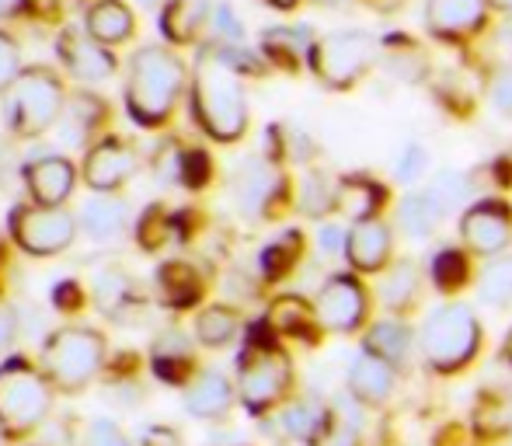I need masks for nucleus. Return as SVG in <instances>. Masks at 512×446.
<instances>
[{"label": "nucleus", "mask_w": 512, "mask_h": 446, "mask_svg": "<svg viewBox=\"0 0 512 446\" xmlns=\"http://www.w3.org/2000/svg\"><path fill=\"white\" fill-rule=\"evenodd\" d=\"M192 105L213 140L234 143L248 129V98L227 49H206L192 70Z\"/></svg>", "instance_id": "obj_1"}, {"label": "nucleus", "mask_w": 512, "mask_h": 446, "mask_svg": "<svg viewBox=\"0 0 512 446\" xmlns=\"http://www.w3.org/2000/svg\"><path fill=\"white\" fill-rule=\"evenodd\" d=\"M185 88V67L175 53L161 46H143L129 60L126 105L140 126H157L175 112V102Z\"/></svg>", "instance_id": "obj_2"}, {"label": "nucleus", "mask_w": 512, "mask_h": 446, "mask_svg": "<svg viewBox=\"0 0 512 446\" xmlns=\"http://www.w3.org/2000/svg\"><path fill=\"white\" fill-rule=\"evenodd\" d=\"M481 345V325L471 307L443 304L422 325V356L432 370L453 373L464 370Z\"/></svg>", "instance_id": "obj_3"}, {"label": "nucleus", "mask_w": 512, "mask_h": 446, "mask_svg": "<svg viewBox=\"0 0 512 446\" xmlns=\"http://www.w3.org/2000/svg\"><path fill=\"white\" fill-rule=\"evenodd\" d=\"M105 363V342L91 328H63V332L49 335L42 345V366L46 377L63 391H77L88 387L98 377Z\"/></svg>", "instance_id": "obj_4"}, {"label": "nucleus", "mask_w": 512, "mask_h": 446, "mask_svg": "<svg viewBox=\"0 0 512 446\" xmlns=\"http://www.w3.org/2000/svg\"><path fill=\"white\" fill-rule=\"evenodd\" d=\"M7 115L18 136L35 140L42 136L56 119L63 115V84L56 81L53 70L46 67H28L11 88V102H7Z\"/></svg>", "instance_id": "obj_5"}, {"label": "nucleus", "mask_w": 512, "mask_h": 446, "mask_svg": "<svg viewBox=\"0 0 512 446\" xmlns=\"http://www.w3.org/2000/svg\"><path fill=\"white\" fill-rule=\"evenodd\" d=\"M49 412V384L32 363L7 359L0 366V426L7 433H28Z\"/></svg>", "instance_id": "obj_6"}, {"label": "nucleus", "mask_w": 512, "mask_h": 446, "mask_svg": "<svg viewBox=\"0 0 512 446\" xmlns=\"http://www.w3.org/2000/svg\"><path fill=\"white\" fill-rule=\"evenodd\" d=\"M373 56H377V42H373L370 32H359V28H349V32H331L324 35L321 42H314L310 49V67L321 77L328 88H349L359 77L370 70Z\"/></svg>", "instance_id": "obj_7"}, {"label": "nucleus", "mask_w": 512, "mask_h": 446, "mask_svg": "<svg viewBox=\"0 0 512 446\" xmlns=\"http://www.w3.org/2000/svg\"><path fill=\"white\" fill-rule=\"evenodd\" d=\"M11 234L21 251L35 258L60 255L77 234V220L63 206H18L11 213Z\"/></svg>", "instance_id": "obj_8"}, {"label": "nucleus", "mask_w": 512, "mask_h": 446, "mask_svg": "<svg viewBox=\"0 0 512 446\" xmlns=\"http://www.w3.org/2000/svg\"><path fill=\"white\" fill-rule=\"evenodd\" d=\"M290 377V359L283 352L269 349V345H255V349L241 356L237 391H241V401L251 412H265L290 391Z\"/></svg>", "instance_id": "obj_9"}, {"label": "nucleus", "mask_w": 512, "mask_h": 446, "mask_svg": "<svg viewBox=\"0 0 512 446\" xmlns=\"http://www.w3.org/2000/svg\"><path fill=\"white\" fill-rule=\"evenodd\" d=\"M314 318L328 332H356L366 318V290L356 276H331L314 300Z\"/></svg>", "instance_id": "obj_10"}, {"label": "nucleus", "mask_w": 512, "mask_h": 446, "mask_svg": "<svg viewBox=\"0 0 512 446\" xmlns=\"http://www.w3.org/2000/svg\"><path fill=\"white\" fill-rule=\"evenodd\" d=\"M464 244L478 255H502L512 241V213L502 203H478L460 223Z\"/></svg>", "instance_id": "obj_11"}, {"label": "nucleus", "mask_w": 512, "mask_h": 446, "mask_svg": "<svg viewBox=\"0 0 512 446\" xmlns=\"http://www.w3.org/2000/svg\"><path fill=\"white\" fill-rule=\"evenodd\" d=\"M60 56L67 63V70L84 84H98V81H108L115 74V56L105 49V42L91 39L88 32H67L60 35Z\"/></svg>", "instance_id": "obj_12"}, {"label": "nucleus", "mask_w": 512, "mask_h": 446, "mask_svg": "<svg viewBox=\"0 0 512 446\" xmlns=\"http://www.w3.org/2000/svg\"><path fill=\"white\" fill-rule=\"evenodd\" d=\"M230 192H234V203L244 217H258V213H265V206H269L279 192L276 168H272L269 161H262V157H248V161L237 164Z\"/></svg>", "instance_id": "obj_13"}, {"label": "nucleus", "mask_w": 512, "mask_h": 446, "mask_svg": "<svg viewBox=\"0 0 512 446\" xmlns=\"http://www.w3.org/2000/svg\"><path fill=\"white\" fill-rule=\"evenodd\" d=\"M133 168H136L133 150H129L122 140H115V136H105L102 143L91 147L88 161H84V178H88L91 189L112 192L133 175Z\"/></svg>", "instance_id": "obj_14"}, {"label": "nucleus", "mask_w": 512, "mask_h": 446, "mask_svg": "<svg viewBox=\"0 0 512 446\" xmlns=\"http://www.w3.org/2000/svg\"><path fill=\"white\" fill-rule=\"evenodd\" d=\"M74 164L67 157H39L25 168V185L39 206H63L74 192Z\"/></svg>", "instance_id": "obj_15"}, {"label": "nucleus", "mask_w": 512, "mask_h": 446, "mask_svg": "<svg viewBox=\"0 0 512 446\" xmlns=\"http://www.w3.org/2000/svg\"><path fill=\"white\" fill-rule=\"evenodd\" d=\"M488 11V0H429L425 7V25L429 32L457 39V35H471L481 28Z\"/></svg>", "instance_id": "obj_16"}, {"label": "nucleus", "mask_w": 512, "mask_h": 446, "mask_svg": "<svg viewBox=\"0 0 512 446\" xmlns=\"http://www.w3.org/2000/svg\"><path fill=\"white\" fill-rule=\"evenodd\" d=\"M349 391L363 405H384L394 391V366L373 352H363L349 366Z\"/></svg>", "instance_id": "obj_17"}, {"label": "nucleus", "mask_w": 512, "mask_h": 446, "mask_svg": "<svg viewBox=\"0 0 512 446\" xmlns=\"http://www.w3.org/2000/svg\"><path fill=\"white\" fill-rule=\"evenodd\" d=\"M345 255L356 269L373 272L391 258V230L387 223L373 220H359L356 227L349 230V244H345Z\"/></svg>", "instance_id": "obj_18"}, {"label": "nucleus", "mask_w": 512, "mask_h": 446, "mask_svg": "<svg viewBox=\"0 0 512 446\" xmlns=\"http://www.w3.org/2000/svg\"><path fill=\"white\" fill-rule=\"evenodd\" d=\"M230 405H234V387L220 370L199 373L185 391V408L196 419H220V415L230 412Z\"/></svg>", "instance_id": "obj_19"}, {"label": "nucleus", "mask_w": 512, "mask_h": 446, "mask_svg": "<svg viewBox=\"0 0 512 446\" xmlns=\"http://www.w3.org/2000/svg\"><path fill=\"white\" fill-rule=\"evenodd\" d=\"M88 35L105 46L126 42L133 35V11L122 0H98L88 11Z\"/></svg>", "instance_id": "obj_20"}, {"label": "nucleus", "mask_w": 512, "mask_h": 446, "mask_svg": "<svg viewBox=\"0 0 512 446\" xmlns=\"http://www.w3.org/2000/svg\"><path fill=\"white\" fill-rule=\"evenodd\" d=\"M443 206H439V199L432 196L429 189L425 192H411V196L401 199V206H398V223H401V230H405L408 237H432L436 234V227H439V220H443Z\"/></svg>", "instance_id": "obj_21"}, {"label": "nucleus", "mask_w": 512, "mask_h": 446, "mask_svg": "<svg viewBox=\"0 0 512 446\" xmlns=\"http://www.w3.org/2000/svg\"><path fill=\"white\" fill-rule=\"evenodd\" d=\"M157 290H161V300L168 307H189L199 300L203 293V283H199L196 269L185 262H164L157 269Z\"/></svg>", "instance_id": "obj_22"}, {"label": "nucleus", "mask_w": 512, "mask_h": 446, "mask_svg": "<svg viewBox=\"0 0 512 446\" xmlns=\"http://www.w3.org/2000/svg\"><path fill=\"white\" fill-rule=\"evenodd\" d=\"M154 370L168 384H182L192 370V345L182 332H168L154 345Z\"/></svg>", "instance_id": "obj_23"}, {"label": "nucleus", "mask_w": 512, "mask_h": 446, "mask_svg": "<svg viewBox=\"0 0 512 446\" xmlns=\"http://www.w3.org/2000/svg\"><path fill=\"white\" fill-rule=\"evenodd\" d=\"M366 352L380 356L384 363L401 366L411 356V328L405 321H377L366 335Z\"/></svg>", "instance_id": "obj_24"}, {"label": "nucleus", "mask_w": 512, "mask_h": 446, "mask_svg": "<svg viewBox=\"0 0 512 446\" xmlns=\"http://www.w3.org/2000/svg\"><path fill=\"white\" fill-rule=\"evenodd\" d=\"M422 290V272L415 262H398L384 279H380V300L387 311H408Z\"/></svg>", "instance_id": "obj_25"}, {"label": "nucleus", "mask_w": 512, "mask_h": 446, "mask_svg": "<svg viewBox=\"0 0 512 446\" xmlns=\"http://www.w3.org/2000/svg\"><path fill=\"white\" fill-rule=\"evenodd\" d=\"M209 4L206 0H168L161 14V28L171 42H189L203 28Z\"/></svg>", "instance_id": "obj_26"}, {"label": "nucleus", "mask_w": 512, "mask_h": 446, "mask_svg": "<svg viewBox=\"0 0 512 446\" xmlns=\"http://www.w3.org/2000/svg\"><path fill=\"white\" fill-rule=\"evenodd\" d=\"M81 223L91 237H98V241H112V237H119L122 230H126V206L112 196H98L84 206Z\"/></svg>", "instance_id": "obj_27"}, {"label": "nucleus", "mask_w": 512, "mask_h": 446, "mask_svg": "<svg viewBox=\"0 0 512 446\" xmlns=\"http://www.w3.org/2000/svg\"><path fill=\"white\" fill-rule=\"evenodd\" d=\"M478 297L488 307L512 304V255H495L478 276Z\"/></svg>", "instance_id": "obj_28"}, {"label": "nucleus", "mask_w": 512, "mask_h": 446, "mask_svg": "<svg viewBox=\"0 0 512 446\" xmlns=\"http://www.w3.org/2000/svg\"><path fill=\"white\" fill-rule=\"evenodd\" d=\"M380 203H384V192H380V185H373L370 178H345V182L338 185V206H342L349 217H356V223L373 220Z\"/></svg>", "instance_id": "obj_29"}, {"label": "nucleus", "mask_w": 512, "mask_h": 446, "mask_svg": "<svg viewBox=\"0 0 512 446\" xmlns=\"http://www.w3.org/2000/svg\"><path fill=\"white\" fill-rule=\"evenodd\" d=\"M310 49H314V42H310V32L304 25L272 28V32H265V53H269L276 63H286V67H293L297 56H304V53L310 56Z\"/></svg>", "instance_id": "obj_30"}, {"label": "nucleus", "mask_w": 512, "mask_h": 446, "mask_svg": "<svg viewBox=\"0 0 512 446\" xmlns=\"http://www.w3.org/2000/svg\"><path fill=\"white\" fill-rule=\"evenodd\" d=\"M314 446H359V419L349 412V408L335 405L328 415H324L321 429L310 440Z\"/></svg>", "instance_id": "obj_31"}, {"label": "nucleus", "mask_w": 512, "mask_h": 446, "mask_svg": "<svg viewBox=\"0 0 512 446\" xmlns=\"http://www.w3.org/2000/svg\"><path fill=\"white\" fill-rule=\"evenodd\" d=\"M237 314L230 311V307H206L203 314L196 318V338L203 345H213V349H220V345H227L230 338L237 335Z\"/></svg>", "instance_id": "obj_32"}, {"label": "nucleus", "mask_w": 512, "mask_h": 446, "mask_svg": "<svg viewBox=\"0 0 512 446\" xmlns=\"http://www.w3.org/2000/svg\"><path fill=\"white\" fill-rule=\"evenodd\" d=\"M95 297H98V307H102L105 314H112V318H122V311L136 304V286L129 283L122 272H105V276L98 279Z\"/></svg>", "instance_id": "obj_33"}, {"label": "nucleus", "mask_w": 512, "mask_h": 446, "mask_svg": "<svg viewBox=\"0 0 512 446\" xmlns=\"http://www.w3.org/2000/svg\"><path fill=\"white\" fill-rule=\"evenodd\" d=\"M324 408H317L314 401H297V405H290L283 412V419H279V426H283V433L290 436V440H314L317 429H321L324 422Z\"/></svg>", "instance_id": "obj_34"}, {"label": "nucleus", "mask_w": 512, "mask_h": 446, "mask_svg": "<svg viewBox=\"0 0 512 446\" xmlns=\"http://www.w3.org/2000/svg\"><path fill=\"white\" fill-rule=\"evenodd\" d=\"M272 325L279 328V332H286V335H304L310 325H314V311L304 304L300 297H283V300H276L272 304Z\"/></svg>", "instance_id": "obj_35"}, {"label": "nucleus", "mask_w": 512, "mask_h": 446, "mask_svg": "<svg viewBox=\"0 0 512 446\" xmlns=\"http://www.w3.org/2000/svg\"><path fill=\"white\" fill-rule=\"evenodd\" d=\"M297 255H300V234L290 230V234L276 237V241L262 251V272L269 279H279L283 272H290V265L297 262Z\"/></svg>", "instance_id": "obj_36"}, {"label": "nucleus", "mask_w": 512, "mask_h": 446, "mask_svg": "<svg viewBox=\"0 0 512 446\" xmlns=\"http://www.w3.org/2000/svg\"><path fill=\"white\" fill-rule=\"evenodd\" d=\"M331 206H338V189H331V182L324 175H307L304 189H300V210L307 217H324Z\"/></svg>", "instance_id": "obj_37"}, {"label": "nucleus", "mask_w": 512, "mask_h": 446, "mask_svg": "<svg viewBox=\"0 0 512 446\" xmlns=\"http://www.w3.org/2000/svg\"><path fill=\"white\" fill-rule=\"evenodd\" d=\"M429 272H432V279H436L439 290H460V286L467 283V262H464V255L453 248L439 251V255L432 258Z\"/></svg>", "instance_id": "obj_38"}, {"label": "nucleus", "mask_w": 512, "mask_h": 446, "mask_svg": "<svg viewBox=\"0 0 512 446\" xmlns=\"http://www.w3.org/2000/svg\"><path fill=\"white\" fill-rule=\"evenodd\" d=\"M102 115H105V105L98 102V98H88V95H81L74 102V109L67 112V119H70V129H67V136H70V143H81L84 136L91 133V129L102 122Z\"/></svg>", "instance_id": "obj_39"}, {"label": "nucleus", "mask_w": 512, "mask_h": 446, "mask_svg": "<svg viewBox=\"0 0 512 446\" xmlns=\"http://www.w3.org/2000/svg\"><path fill=\"white\" fill-rule=\"evenodd\" d=\"M429 192L439 199L443 210H453V206H460L467 196H471V178H467L464 171H443V175L432 182Z\"/></svg>", "instance_id": "obj_40"}, {"label": "nucleus", "mask_w": 512, "mask_h": 446, "mask_svg": "<svg viewBox=\"0 0 512 446\" xmlns=\"http://www.w3.org/2000/svg\"><path fill=\"white\" fill-rule=\"evenodd\" d=\"M77 446H129V440L112 419H91L88 426L81 429Z\"/></svg>", "instance_id": "obj_41"}, {"label": "nucleus", "mask_w": 512, "mask_h": 446, "mask_svg": "<svg viewBox=\"0 0 512 446\" xmlns=\"http://www.w3.org/2000/svg\"><path fill=\"white\" fill-rule=\"evenodd\" d=\"M425 171H429V150L418 147V143H408L398 154V161H394V175L411 185V182H418Z\"/></svg>", "instance_id": "obj_42"}, {"label": "nucleus", "mask_w": 512, "mask_h": 446, "mask_svg": "<svg viewBox=\"0 0 512 446\" xmlns=\"http://www.w3.org/2000/svg\"><path fill=\"white\" fill-rule=\"evenodd\" d=\"M18 42L11 39V35L0 32V91L4 88H14V81H18Z\"/></svg>", "instance_id": "obj_43"}, {"label": "nucleus", "mask_w": 512, "mask_h": 446, "mask_svg": "<svg viewBox=\"0 0 512 446\" xmlns=\"http://www.w3.org/2000/svg\"><path fill=\"white\" fill-rule=\"evenodd\" d=\"M488 98H492V105L499 115H512V70H499V74L492 77Z\"/></svg>", "instance_id": "obj_44"}, {"label": "nucleus", "mask_w": 512, "mask_h": 446, "mask_svg": "<svg viewBox=\"0 0 512 446\" xmlns=\"http://www.w3.org/2000/svg\"><path fill=\"white\" fill-rule=\"evenodd\" d=\"M206 154H199V150H192V154L182 157V182L185 185H203L209 178V168H206Z\"/></svg>", "instance_id": "obj_45"}, {"label": "nucleus", "mask_w": 512, "mask_h": 446, "mask_svg": "<svg viewBox=\"0 0 512 446\" xmlns=\"http://www.w3.org/2000/svg\"><path fill=\"white\" fill-rule=\"evenodd\" d=\"M317 244H321L324 255H342V248L349 244V230L342 227H321V234H317Z\"/></svg>", "instance_id": "obj_46"}, {"label": "nucleus", "mask_w": 512, "mask_h": 446, "mask_svg": "<svg viewBox=\"0 0 512 446\" xmlns=\"http://www.w3.org/2000/svg\"><path fill=\"white\" fill-rule=\"evenodd\" d=\"M216 28H220V35H223V39H230V42H237V39H241V35H244L241 21L234 18V11H230L227 4L216 7Z\"/></svg>", "instance_id": "obj_47"}, {"label": "nucleus", "mask_w": 512, "mask_h": 446, "mask_svg": "<svg viewBox=\"0 0 512 446\" xmlns=\"http://www.w3.org/2000/svg\"><path fill=\"white\" fill-rule=\"evenodd\" d=\"M53 304L60 307V311H74V307H81V290H77V283H60V286H56Z\"/></svg>", "instance_id": "obj_48"}, {"label": "nucleus", "mask_w": 512, "mask_h": 446, "mask_svg": "<svg viewBox=\"0 0 512 446\" xmlns=\"http://www.w3.org/2000/svg\"><path fill=\"white\" fill-rule=\"evenodd\" d=\"M14 335H18V314L7 304H0V352L14 342Z\"/></svg>", "instance_id": "obj_49"}, {"label": "nucleus", "mask_w": 512, "mask_h": 446, "mask_svg": "<svg viewBox=\"0 0 512 446\" xmlns=\"http://www.w3.org/2000/svg\"><path fill=\"white\" fill-rule=\"evenodd\" d=\"M143 446H178V436L171 429H147Z\"/></svg>", "instance_id": "obj_50"}, {"label": "nucleus", "mask_w": 512, "mask_h": 446, "mask_svg": "<svg viewBox=\"0 0 512 446\" xmlns=\"http://www.w3.org/2000/svg\"><path fill=\"white\" fill-rule=\"evenodd\" d=\"M25 7V0H0V18H11Z\"/></svg>", "instance_id": "obj_51"}, {"label": "nucleus", "mask_w": 512, "mask_h": 446, "mask_svg": "<svg viewBox=\"0 0 512 446\" xmlns=\"http://www.w3.org/2000/svg\"><path fill=\"white\" fill-rule=\"evenodd\" d=\"M265 4L279 7V11H290V7H297V0H265Z\"/></svg>", "instance_id": "obj_52"}, {"label": "nucleus", "mask_w": 512, "mask_h": 446, "mask_svg": "<svg viewBox=\"0 0 512 446\" xmlns=\"http://www.w3.org/2000/svg\"><path fill=\"white\" fill-rule=\"evenodd\" d=\"M488 4H495V7H502V11H512V0H488Z\"/></svg>", "instance_id": "obj_53"}, {"label": "nucleus", "mask_w": 512, "mask_h": 446, "mask_svg": "<svg viewBox=\"0 0 512 446\" xmlns=\"http://www.w3.org/2000/svg\"><path fill=\"white\" fill-rule=\"evenodd\" d=\"M314 4H324V7H338V4H345V0H314Z\"/></svg>", "instance_id": "obj_54"}, {"label": "nucleus", "mask_w": 512, "mask_h": 446, "mask_svg": "<svg viewBox=\"0 0 512 446\" xmlns=\"http://www.w3.org/2000/svg\"><path fill=\"white\" fill-rule=\"evenodd\" d=\"M506 356H509V363H512V335H509V342H506Z\"/></svg>", "instance_id": "obj_55"}, {"label": "nucleus", "mask_w": 512, "mask_h": 446, "mask_svg": "<svg viewBox=\"0 0 512 446\" xmlns=\"http://www.w3.org/2000/svg\"><path fill=\"white\" fill-rule=\"evenodd\" d=\"M143 4H161V0H143Z\"/></svg>", "instance_id": "obj_56"}]
</instances>
